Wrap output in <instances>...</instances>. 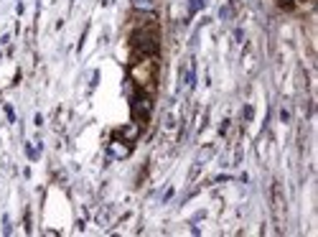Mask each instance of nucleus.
Segmentation results:
<instances>
[{"instance_id":"7","label":"nucleus","mask_w":318,"mask_h":237,"mask_svg":"<svg viewBox=\"0 0 318 237\" xmlns=\"http://www.w3.org/2000/svg\"><path fill=\"white\" fill-rule=\"evenodd\" d=\"M201 8H204L201 0H189V16H193V13H196V10H201Z\"/></svg>"},{"instance_id":"9","label":"nucleus","mask_w":318,"mask_h":237,"mask_svg":"<svg viewBox=\"0 0 318 237\" xmlns=\"http://www.w3.org/2000/svg\"><path fill=\"white\" fill-rule=\"evenodd\" d=\"M26 156L28 158H38V151H36V148H31V145H26Z\"/></svg>"},{"instance_id":"4","label":"nucleus","mask_w":318,"mask_h":237,"mask_svg":"<svg viewBox=\"0 0 318 237\" xmlns=\"http://www.w3.org/2000/svg\"><path fill=\"white\" fill-rule=\"evenodd\" d=\"M130 5H132V10H138V13H153L156 10L153 0H130Z\"/></svg>"},{"instance_id":"8","label":"nucleus","mask_w":318,"mask_h":237,"mask_svg":"<svg viewBox=\"0 0 318 237\" xmlns=\"http://www.w3.org/2000/svg\"><path fill=\"white\" fill-rule=\"evenodd\" d=\"M219 16H222L224 21H229V18H232V8H229V5H224V8H222V13H219Z\"/></svg>"},{"instance_id":"10","label":"nucleus","mask_w":318,"mask_h":237,"mask_svg":"<svg viewBox=\"0 0 318 237\" xmlns=\"http://www.w3.org/2000/svg\"><path fill=\"white\" fill-rule=\"evenodd\" d=\"M5 115H8V120H10V123H16V112H13V107H10V105H5Z\"/></svg>"},{"instance_id":"1","label":"nucleus","mask_w":318,"mask_h":237,"mask_svg":"<svg viewBox=\"0 0 318 237\" xmlns=\"http://www.w3.org/2000/svg\"><path fill=\"white\" fill-rule=\"evenodd\" d=\"M132 49L138 51V56H150L158 51V36L150 34L148 28H140V31L132 34Z\"/></svg>"},{"instance_id":"5","label":"nucleus","mask_w":318,"mask_h":237,"mask_svg":"<svg viewBox=\"0 0 318 237\" xmlns=\"http://www.w3.org/2000/svg\"><path fill=\"white\" fill-rule=\"evenodd\" d=\"M211 156H214V145H204V148H201V153L196 156V166H201V164H206V161H209Z\"/></svg>"},{"instance_id":"11","label":"nucleus","mask_w":318,"mask_h":237,"mask_svg":"<svg viewBox=\"0 0 318 237\" xmlns=\"http://www.w3.org/2000/svg\"><path fill=\"white\" fill-rule=\"evenodd\" d=\"M226 128H229V120H224V123H222V128H219L222 135H226Z\"/></svg>"},{"instance_id":"12","label":"nucleus","mask_w":318,"mask_h":237,"mask_svg":"<svg viewBox=\"0 0 318 237\" xmlns=\"http://www.w3.org/2000/svg\"><path fill=\"white\" fill-rule=\"evenodd\" d=\"M280 3H285V5H287V3H290V0H280Z\"/></svg>"},{"instance_id":"6","label":"nucleus","mask_w":318,"mask_h":237,"mask_svg":"<svg viewBox=\"0 0 318 237\" xmlns=\"http://www.w3.org/2000/svg\"><path fill=\"white\" fill-rule=\"evenodd\" d=\"M117 135H123V138H127V140H135V138L140 135V128H138V125H130V128H123V130L117 133Z\"/></svg>"},{"instance_id":"3","label":"nucleus","mask_w":318,"mask_h":237,"mask_svg":"<svg viewBox=\"0 0 318 237\" xmlns=\"http://www.w3.org/2000/svg\"><path fill=\"white\" fill-rule=\"evenodd\" d=\"M132 153V145L130 143H125V140H112L110 143V156H115V158H127Z\"/></svg>"},{"instance_id":"2","label":"nucleus","mask_w":318,"mask_h":237,"mask_svg":"<svg viewBox=\"0 0 318 237\" xmlns=\"http://www.w3.org/2000/svg\"><path fill=\"white\" fill-rule=\"evenodd\" d=\"M150 112H153V100H150L148 92L138 90V92H135V97H132V115H135V120L145 123L148 117H150Z\"/></svg>"}]
</instances>
